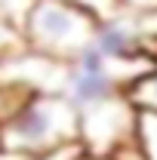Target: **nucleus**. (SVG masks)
<instances>
[{"instance_id":"nucleus-1","label":"nucleus","mask_w":157,"mask_h":160,"mask_svg":"<svg viewBox=\"0 0 157 160\" xmlns=\"http://www.w3.org/2000/svg\"><path fill=\"white\" fill-rule=\"evenodd\" d=\"M80 139V114L62 92H40L0 123V151L37 157L43 151Z\"/></svg>"},{"instance_id":"nucleus-2","label":"nucleus","mask_w":157,"mask_h":160,"mask_svg":"<svg viewBox=\"0 0 157 160\" xmlns=\"http://www.w3.org/2000/svg\"><path fill=\"white\" fill-rule=\"evenodd\" d=\"M96 19L62 0H37L22 22L25 46L56 62H68L93 46Z\"/></svg>"},{"instance_id":"nucleus-3","label":"nucleus","mask_w":157,"mask_h":160,"mask_svg":"<svg viewBox=\"0 0 157 160\" xmlns=\"http://www.w3.org/2000/svg\"><path fill=\"white\" fill-rule=\"evenodd\" d=\"M154 68V65H151ZM148 68H133V65H117V62L105 59L96 46H86L80 56L68 62L65 71V86L62 96L77 108V114L99 108L111 99L126 96L129 83L136 77H142Z\"/></svg>"},{"instance_id":"nucleus-4","label":"nucleus","mask_w":157,"mask_h":160,"mask_svg":"<svg viewBox=\"0 0 157 160\" xmlns=\"http://www.w3.org/2000/svg\"><path fill=\"white\" fill-rule=\"evenodd\" d=\"M93 46L105 59L117 62V65H133V68L157 65V43L145 37L139 16L129 9H117L108 19H99Z\"/></svg>"},{"instance_id":"nucleus-5","label":"nucleus","mask_w":157,"mask_h":160,"mask_svg":"<svg viewBox=\"0 0 157 160\" xmlns=\"http://www.w3.org/2000/svg\"><path fill=\"white\" fill-rule=\"evenodd\" d=\"M136 123L139 111L133 108V102L126 96L111 99L80 114V145L86 148V154L111 157L117 148L136 139Z\"/></svg>"},{"instance_id":"nucleus-6","label":"nucleus","mask_w":157,"mask_h":160,"mask_svg":"<svg viewBox=\"0 0 157 160\" xmlns=\"http://www.w3.org/2000/svg\"><path fill=\"white\" fill-rule=\"evenodd\" d=\"M65 71L68 65L65 62H56L49 56H40L34 49H19L13 52L9 59L0 62V83L6 86H19L31 96H40V92H62L65 86Z\"/></svg>"},{"instance_id":"nucleus-7","label":"nucleus","mask_w":157,"mask_h":160,"mask_svg":"<svg viewBox=\"0 0 157 160\" xmlns=\"http://www.w3.org/2000/svg\"><path fill=\"white\" fill-rule=\"evenodd\" d=\"M126 99L133 102V108L139 114H157V65L129 83Z\"/></svg>"},{"instance_id":"nucleus-8","label":"nucleus","mask_w":157,"mask_h":160,"mask_svg":"<svg viewBox=\"0 0 157 160\" xmlns=\"http://www.w3.org/2000/svg\"><path fill=\"white\" fill-rule=\"evenodd\" d=\"M136 142L145 154V160H157V114H139Z\"/></svg>"},{"instance_id":"nucleus-9","label":"nucleus","mask_w":157,"mask_h":160,"mask_svg":"<svg viewBox=\"0 0 157 160\" xmlns=\"http://www.w3.org/2000/svg\"><path fill=\"white\" fill-rule=\"evenodd\" d=\"M25 49V37H22V28L16 22H9L6 16H0V62L9 59L13 52Z\"/></svg>"},{"instance_id":"nucleus-10","label":"nucleus","mask_w":157,"mask_h":160,"mask_svg":"<svg viewBox=\"0 0 157 160\" xmlns=\"http://www.w3.org/2000/svg\"><path fill=\"white\" fill-rule=\"evenodd\" d=\"M86 154V148L77 142H65V145H56V148H49V151H43L37 157H28V160H83Z\"/></svg>"},{"instance_id":"nucleus-11","label":"nucleus","mask_w":157,"mask_h":160,"mask_svg":"<svg viewBox=\"0 0 157 160\" xmlns=\"http://www.w3.org/2000/svg\"><path fill=\"white\" fill-rule=\"evenodd\" d=\"M62 3H71V6H77V9H83V12H89L93 19H108L111 12H117L120 3L117 0H62Z\"/></svg>"},{"instance_id":"nucleus-12","label":"nucleus","mask_w":157,"mask_h":160,"mask_svg":"<svg viewBox=\"0 0 157 160\" xmlns=\"http://www.w3.org/2000/svg\"><path fill=\"white\" fill-rule=\"evenodd\" d=\"M37 0H0V16H6L9 22H16L22 28V22H25V16L31 12V6H34Z\"/></svg>"},{"instance_id":"nucleus-13","label":"nucleus","mask_w":157,"mask_h":160,"mask_svg":"<svg viewBox=\"0 0 157 160\" xmlns=\"http://www.w3.org/2000/svg\"><path fill=\"white\" fill-rule=\"evenodd\" d=\"M120 9H129V12H151L157 9V0H117Z\"/></svg>"},{"instance_id":"nucleus-14","label":"nucleus","mask_w":157,"mask_h":160,"mask_svg":"<svg viewBox=\"0 0 157 160\" xmlns=\"http://www.w3.org/2000/svg\"><path fill=\"white\" fill-rule=\"evenodd\" d=\"M83 160H114V157H102V154H83Z\"/></svg>"}]
</instances>
